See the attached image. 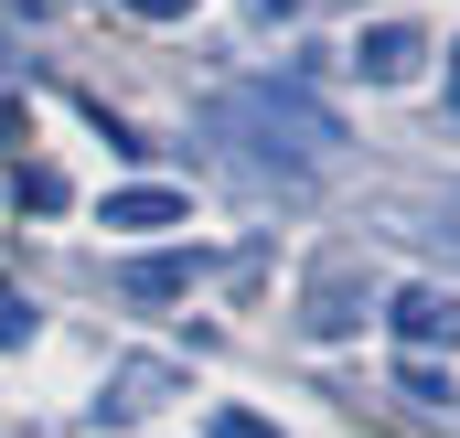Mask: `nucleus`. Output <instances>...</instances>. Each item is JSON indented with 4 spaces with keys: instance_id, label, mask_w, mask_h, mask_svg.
I'll return each instance as SVG.
<instances>
[{
    "instance_id": "1",
    "label": "nucleus",
    "mask_w": 460,
    "mask_h": 438,
    "mask_svg": "<svg viewBox=\"0 0 460 438\" xmlns=\"http://www.w3.org/2000/svg\"><path fill=\"white\" fill-rule=\"evenodd\" d=\"M215 128L246 139V161H268L279 182H311V171L343 150V118L311 108L300 86H235V97H215Z\"/></svg>"
},
{
    "instance_id": "2",
    "label": "nucleus",
    "mask_w": 460,
    "mask_h": 438,
    "mask_svg": "<svg viewBox=\"0 0 460 438\" xmlns=\"http://www.w3.org/2000/svg\"><path fill=\"white\" fill-rule=\"evenodd\" d=\"M300 331H311V342H353V331H364V257H322V267H311Z\"/></svg>"
},
{
    "instance_id": "3",
    "label": "nucleus",
    "mask_w": 460,
    "mask_h": 438,
    "mask_svg": "<svg viewBox=\"0 0 460 438\" xmlns=\"http://www.w3.org/2000/svg\"><path fill=\"white\" fill-rule=\"evenodd\" d=\"M172 396H193V374H182L172 353H128L108 374V396H97V428H128V417H150V407H172Z\"/></svg>"
},
{
    "instance_id": "4",
    "label": "nucleus",
    "mask_w": 460,
    "mask_h": 438,
    "mask_svg": "<svg viewBox=\"0 0 460 438\" xmlns=\"http://www.w3.org/2000/svg\"><path fill=\"white\" fill-rule=\"evenodd\" d=\"M385 331H396L407 353H460V289H439V278H407V289L385 300Z\"/></svg>"
},
{
    "instance_id": "5",
    "label": "nucleus",
    "mask_w": 460,
    "mask_h": 438,
    "mask_svg": "<svg viewBox=\"0 0 460 438\" xmlns=\"http://www.w3.org/2000/svg\"><path fill=\"white\" fill-rule=\"evenodd\" d=\"M418 65H429V32H418V22H375V32H353V75H364V86H407Z\"/></svg>"
},
{
    "instance_id": "6",
    "label": "nucleus",
    "mask_w": 460,
    "mask_h": 438,
    "mask_svg": "<svg viewBox=\"0 0 460 438\" xmlns=\"http://www.w3.org/2000/svg\"><path fill=\"white\" fill-rule=\"evenodd\" d=\"M193 204L172 193V182H128V193H108V215L97 224H118V235H161V224H182Z\"/></svg>"
},
{
    "instance_id": "7",
    "label": "nucleus",
    "mask_w": 460,
    "mask_h": 438,
    "mask_svg": "<svg viewBox=\"0 0 460 438\" xmlns=\"http://www.w3.org/2000/svg\"><path fill=\"white\" fill-rule=\"evenodd\" d=\"M118 289H128V300H182V289H193V257H172V246H161V257H128Z\"/></svg>"
},
{
    "instance_id": "8",
    "label": "nucleus",
    "mask_w": 460,
    "mask_h": 438,
    "mask_svg": "<svg viewBox=\"0 0 460 438\" xmlns=\"http://www.w3.org/2000/svg\"><path fill=\"white\" fill-rule=\"evenodd\" d=\"M396 396H407V407H460V385L439 374V364H407V374H396Z\"/></svg>"
},
{
    "instance_id": "9",
    "label": "nucleus",
    "mask_w": 460,
    "mask_h": 438,
    "mask_svg": "<svg viewBox=\"0 0 460 438\" xmlns=\"http://www.w3.org/2000/svg\"><path fill=\"white\" fill-rule=\"evenodd\" d=\"M22 342H32V300L0 278V353H22Z\"/></svg>"
},
{
    "instance_id": "10",
    "label": "nucleus",
    "mask_w": 460,
    "mask_h": 438,
    "mask_svg": "<svg viewBox=\"0 0 460 438\" xmlns=\"http://www.w3.org/2000/svg\"><path fill=\"white\" fill-rule=\"evenodd\" d=\"M204 438H279V428H268L257 407H215V417H204Z\"/></svg>"
},
{
    "instance_id": "11",
    "label": "nucleus",
    "mask_w": 460,
    "mask_h": 438,
    "mask_svg": "<svg viewBox=\"0 0 460 438\" xmlns=\"http://www.w3.org/2000/svg\"><path fill=\"white\" fill-rule=\"evenodd\" d=\"M22 204H32V215H54V204H65V171H43V161H32V171H22Z\"/></svg>"
},
{
    "instance_id": "12",
    "label": "nucleus",
    "mask_w": 460,
    "mask_h": 438,
    "mask_svg": "<svg viewBox=\"0 0 460 438\" xmlns=\"http://www.w3.org/2000/svg\"><path fill=\"white\" fill-rule=\"evenodd\" d=\"M128 11H139V22H182L193 0H128Z\"/></svg>"
},
{
    "instance_id": "13",
    "label": "nucleus",
    "mask_w": 460,
    "mask_h": 438,
    "mask_svg": "<svg viewBox=\"0 0 460 438\" xmlns=\"http://www.w3.org/2000/svg\"><path fill=\"white\" fill-rule=\"evenodd\" d=\"M439 86H450V118H460V43H450V75H439Z\"/></svg>"
},
{
    "instance_id": "14",
    "label": "nucleus",
    "mask_w": 460,
    "mask_h": 438,
    "mask_svg": "<svg viewBox=\"0 0 460 438\" xmlns=\"http://www.w3.org/2000/svg\"><path fill=\"white\" fill-rule=\"evenodd\" d=\"M0 86H11V43H0Z\"/></svg>"
}]
</instances>
